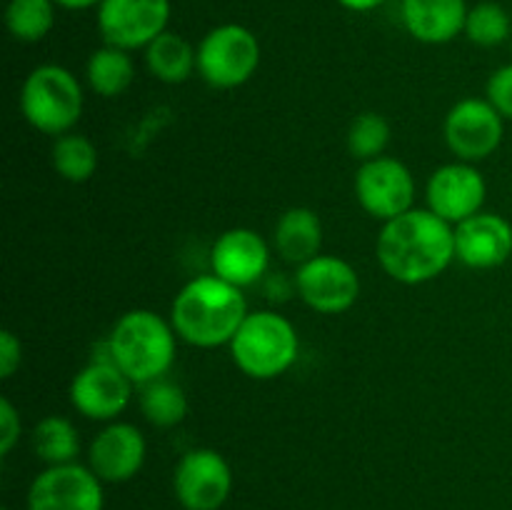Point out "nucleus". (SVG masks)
Masks as SVG:
<instances>
[{
  "label": "nucleus",
  "instance_id": "aec40b11",
  "mask_svg": "<svg viewBox=\"0 0 512 510\" xmlns=\"http://www.w3.org/2000/svg\"><path fill=\"white\" fill-rule=\"evenodd\" d=\"M145 68L165 85H180L198 73V50L183 35L165 30L145 48Z\"/></svg>",
  "mask_w": 512,
  "mask_h": 510
},
{
  "label": "nucleus",
  "instance_id": "f8f14e48",
  "mask_svg": "<svg viewBox=\"0 0 512 510\" xmlns=\"http://www.w3.org/2000/svg\"><path fill=\"white\" fill-rule=\"evenodd\" d=\"M28 510H103L105 483L83 463L45 465L28 485Z\"/></svg>",
  "mask_w": 512,
  "mask_h": 510
},
{
  "label": "nucleus",
  "instance_id": "a878e982",
  "mask_svg": "<svg viewBox=\"0 0 512 510\" xmlns=\"http://www.w3.org/2000/svg\"><path fill=\"white\" fill-rule=\"evenodd\" d=\"M390 138H393V128H390L388 118L383 113H375V110H365L350 120L345 145L358 163H365V160L385 155Z\"/></svg>",
  "mask_w": 512,
  "mask_h": 510
},
{
  "label": "nucleus",
  "instance_id": "2eb2a0df",
  "mask_svg": "<svg viewBox=\"0 0 512 510\" xmlns=\"http://www.w3.org/2000/svg\"><path fill=\"white\" fill-rule=\"evenodd\" d=\"M148 458V440L135 423L113 420L93 435L88 445V468L103 483L120 485L133 480Z\"/></svg>",
  "mask_w": 512,
  "mask_h": 510
},
{
  "label": "nucleus",
  "instance_id": "393cba45",
  "mask_svg": "<svg viewBox=\"0 0 512 510\" xmlns=\"http://www.w3.org/2000/svg\"><path fill=\"white\" fill-rule=\"evenodd\" d=\"M55 0H8L5 28L18 43H40L55 25Z\"/></svg>",
  "mask_w": 512,
  "mask_h": 510
},
{
  "label": "nucleus",
  "instance_id": "423d86ee",
  "mask_svg": "<svg viewBox=\"0 0 512 510\" xmlns=\"http://www.w3.org/2000/svg\"><path fill=\"white\" fill-rule=\"evenodd\" d=\"M198 75L218 90H233L248 83L260 68L263 48L258 35L240 23H223L210 28L195 45Z\"/></svg>",
  "mask_w": 512,
  "mask_h": 510
},
{
  "label": "nucleus",
  "instance_id": "7ed1b4c3",
  "mask_svg": "<svg viewBox=\"0 0 512 510\" xmlns=\"http://www.w3.org/2000/svg\"><path fill=\"white\" fill-rule=\"evenodd\" d=\"M178 333L170 318L148 308H135L115 320L103 348L108 358L135 385L153 383L170 373L178 355Z\"/></svg>",
  "mask_w": 512,
  "mask_h": 510
},
{
  "label": "nucleus",
  "instance_id": "ddd939ff",
  "mask_svg": "<svg viewBox=\"0 0 512 510\" xmlns=\"http://www.w3.org/2000/svg\"><path fill=\"white\" fill-rule=\"evenodd\" d=\"M505 118L488 98H463L443 120V138L450 153L465 163H480L500 148Z\"/></svg>",
  "mask_w": 512,
  "mask_h": 510
},
{
  "label": "nucleus",
  "instance_id": "473e14b6",
  "mask_svg": "<svg viewBox=\"0 0 512 510\" xmlns=\"http://www.w3.org/2000/svg\"><path fill=\"white\" fill-rule=\"evenodd\" d=\"M0 510H8V508H0Z\"/></svg>",
  "mask_w": 512,
  "mask_h": 510
},
{
  "label": "nucleus",
  "instance_id": "f3484780",
  "mask_svg": "<svg viewBox=\"0 0 512 510\" xmlns=\"http://www.w3.org/2000/svg\"><path fill=\"white\" fill-rule=\"evenodd\" d=\"M512 255V225L498 213L480 210L455 225V260L473 270L500 268Z\"/></svg>",
  "mask_w": 512,
  "mask_h": 510
},
{
  "label": "nucleus",
  "instance_id": "4468645a",
  "mask_svg": "<svg viewBox=\"0 0 512 510\" xmlns=\"http://www.w3.org/2000/svg\"><path fill=\"white\" fill-rule=\"evenodd\" d=\"M485 195H488V183L483 173L475 168V163L465 160L440 165L425 183L428 208L450 225L478 215L485 205Z\"/></svg>",
  "mask_w": 512,
  "mask_h": 510
},
{
  "label": "nucleus",
  "instance_id": "0eeeda50",
  "mask_svg": "<svg viewBox=\"0 0 512 510\" xmlns=\"http://www.w3.org/2000/svg\"><path fill=\"white\" fill-rule=\"evenodd\" d=\"M138 385L108 358V353L95 355L70 380L68 398L75 413L95 423H113L125 413Z\"/></svg>",
  "mask_w": 512,
  "mask_h": 510
},
{
  "label": "nucleus",
  "instance_id": "bb28decb",
  "mask_svg": "<svg viewBox=\"0 0 512 510\" xmlns=\"http://www.w3.org/2000/svg\"><path fill=\"white\" fill-rule=\"evenodd\" d=\"M512 33L510 13L495 0L470 5L468 20H465L463 35L480 48H498Z\"/></svg>",
  "mask_w": 512,
  "mask_h": 510
},
{
  "label": "nucleus",
  "instance_id": "cd10ccee",
  "mask_svg": "<svg viewBox=\"0 0 512 510\" xmlns=\"http://www.w3.org/2000/svg\"><path fill=\"white\" fill-rule=\"evenodd\" d=\"M485 98L505 120H512V63L495 70L485 85Z\"/></svg>",
  "mask_w": 512,
  "mask_h": 510
},
{
  "label": "nucleus",
  "instance_id": "4be33fe9",
  "mask_svg": "<svg viewBox=\"0 0 512 510\" xmlns=\"http://www.w3.org/2000/svg\"><path fill=\"white\" fill-rule=\"evenodd\" d=\"M30 445H33L35 458L45 465L78 463L80 433L73 420L63 415H45L33 425Z\"/></svg>",
  "mask_w": 512,
  "mask_h": 510
},
{
  "label": "nucleus",
  "instance_id": "412c9836",
  "mask_svg": "<svg viewBox=\"0 0 512 510\" xmlns=\"http://www.w3.org/2000/svg\"><path fill=\"white\" fill-rule=\"evenodd\" d=\"M85 80L100 98H120L135 80V60L128 50L100 45L85 63Z\"/></svg>",
  "mask_w": 512,
  "mask_h": 510
},
{
  "label": "nucleus",
  "instance_id": "f257e3e1",
  "mask_svg": "<svg viewBox=\"0 0 512 510\" xmlns=\"http://www.w3.org/2000/svg\"><path fill=\"white\" fill-rule=\"evenodd\" d=\"M375 255L380 268L395 283H430L455 260V225L430 208H413L383 223Z\"/></svg>",
  "mask_w": 512,
  "mask_h": 510
},
{
  "label": "nucleus",
  "instance_id": "9b49d317",
  "mask_svg": "<svg viewBox=\"0 0 512 510\" xmlns=\"http://www.w3.org/2000/svg\"><path fill=\"white\" fill-rule=\"evenodd\" d=\"M170 10V0H103L95 8V23L105 45L133 53L168 30Z\"/></svg>",
  "mask_w": 512,
  "mask_h": 510
},
{
  "label": "nucleus",
  "instance_id": "5701e85b",
  "mask_svg": "<svg viewBox=\"0 0 512 510\" xmlns=\"http://www.w3.org/2000/svg\"><path fill=\"white\" fill-rule=\"evenodd\" d=\"M50 163L53 170L65 180V183H88L100 165V153L93 140L83 133H65L53 140L50 148Z\"/></svg>",
  "mask_w": 512,
  "mask_h": 510
},
{
  "label": "nucleus",
  "instance_id": "20e7f679",
  "mask_svg": "<svg viewBox=\"0 0 512 510\" xmlns=\"http://www.w3.org/2000/svg\"><path fill=\"white\" fill-rule=\"evenodd\" d=\"M228 348L240 373L253 380H275L298 360L300 335L278 310H250Z\"/></svg>",
  "mask_w": 512,
  "mask_h": 510
},
{
  "label": "nucleus",
  "instance_id": "b1692460",
  "mask_svg": "<svg viewBox=\"0 0 512 510\" xmlns=\"http://www.w3.org/2000/svg\"><path fill=\"white\" fill-rule=\"evenodd\" d=\"M140 413L155 428H175L188 415V395L175 380L158 378L140 385Z\"/></svg>",
  "mask_w": 512,
  "mask_h": 510
},
{
  "label": "nucleus",
  "instance_id": "2f4dec72",
  "mask_svg": "<svg viewBox=\"0 0 512 510\" xmlns=\"http://www.w3.org/2000/svg\"><path fill=\"white\" fill-rule=\"evenodd\" d=\"M103 0H55V5L63 10H88V8H98Z\"/></svg>",
  "mask_w": 512,
  "mask_h": 510
},
{
  "label": "nucleus",
  "instance_id": "a211bd4d",
  "mask_svg": "<svg viewBox=\"0 0 512 510\" xmlns=\"http://www.w3.org/2000/svg\"><path fill=\"white\" fill-rule=\"evenodd\" d=\"M468 10V0H400L405 30L425 45H445L463 35Z\"/></svg>",
  "mask_w": 512,
  "mask_h": 510
},
{
  "label": "nucleus",
  "instance_id": "dca6fc26",
  "mask_svg": "<svg viewBox=\"0 0 512 510\" xmlns=\"http://www.w3.org/2000/svg\"><path fill=\"white\" fill-rule=\"evenodd\" d=\"M270 268V245L258 230L230 228L210 248V273L238 288L260 283Z\"/></svg>",
  "mask_w": 512,
  "mask_h": 510
},
{
  "label": "nucleus",
  "instance_id": "7c9ffc66",
  "mask_svg": "<svg viewBox=\"0 0 512 510\" xmlns=\"http://www.w3.org/2000/svg\"><path fill=\"white\" fill-rule=\"evenodd\" d=\"M340 8L350 10V13H373L380 5H385L388 0H335Z\"/></svg>",
  "mask_w": 512,
  "mask_h": 510
},
{
  "label": "nucleus",
  "instance_id": "9d476101",
  "mask_svg": "<svg viewBox=\"0 0 512 510\" xmlns=\"http://www.w3.org/2000/svg\"><path fill=\"white\" fill-rule=\"evenodd\" d=\"M233 493V468L215 448L183 453L173 470V495L183 510H220Z\"/></svg>",
  "mask_w": 512,
  "mask_h": 510
},
{
  "label": "nucleus",
  "instance_id": "39448f33",
  "mask_svg": "<svg viewBox=\"0 0 512 510\" xmlns=\"http://www.w3.org/2000/svg\"><path fill=\"white\" fill-rule=\"evenodd\" d=\"M85 93L78 75L63 65L45 63L30 70L20 88V113L38 133L60 138L83 118Z\"/></svg>",
  "mask_w": 512,
  "mask_h": 510
},
{
  "label": "nucleus",
  "instance_id": "c756f323",
  "mask_svg": "<svg viewBox=\"0 0 512 510\" xmlns=\"http://www.w3.org/2000/svg\"><path fill=\"white\" fill-rule=\"evenodd\" d=\"M20 365H23V343L13 330H3L0 333V378H13Z\"/></svg>",
  "mask_w": 512,
  "mask_h": 510
},
{
  "label": "nucleus",
  "instance_id": "c85d7f7f",
  "mask_svg": "<svg viewBox=\"0 0 512 510\" xmlns=\"http://www.w3.org/2000/svg\"><path fill=\"white\" fill-rule=\"evenodd\" d=\"M23 438V418L10 398H0V455L8 458Z\"/></svg>",
  "mask_w": 512,
  "mask_h": 510
},
{
  "label": "nucleus",
  "instance_id": "6e6552de",
  "mask_svg": "<svg viewBox=\"0 0 512 510\" xmlns=\"http://www.w3.org/2000/svg\"><path fill=\"white\" fill-rule=\"evenodd\" d=\"M355 198L370 218L388 223L415 208V185L408 165L390 155L365 160L355 173Z\"/></svg>",
  "mask_w": 512,
  "mask_h": 510
},
{
  "label": "nucleus",
  "instance_id": "6ab92c4d",
  "mask_svg": "<svg viewBox=\"0 0 512 510\" xmlns=\"http://www.w3.org/2000/svg\"><path fill=\"white\" fill-rule=\"evenodd\" d=\"M273 245L280 258L288 263H308L315 255H320V248H323V220L313 208H305V205L288 208L275 223Z\"/></svg>",
  "mask_w": 512,
  "mask_h": 510
},
{
  "label": "nucleus",
  "instance_id": "f03ea898",
  "mask_svg": "<svg viewBox=\"0 0 512 510\" xmlns=\"http://www.w3.org/2000/svg\"><path fill=\"white\" fill-rule=\"evenodd\" d=\"M248 313L243 288L208 273L178 290L170 305V323L183 343L213 350L230 345Z\"/></svg>",
  "mask_w": 512,
  "mask_h": 510
},
{
  "label": "nucleus",
  "instance_id": "1a4fd4ad",
  "mask_svg": "<svg viewBox=\"0 0 512 510\" xmlns=\"http://www.w3.org/2000/svg\"><path fill=\"white\" fill-rule=\"evenodd\" d=\"M295 295L320 315L348 313L360 298V275L340 255H315L295 270Z\"/></svg>",
  "mask_w": 512,
  "mask_h": 510
}]
</instances>
